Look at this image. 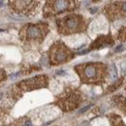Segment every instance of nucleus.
Instances as JSON below:
<instances>
[{"label":"nucleus","instance_id":"8","mask_svg":"<svg viewBox=\"0 0 126 126\" xmlns=\"http://www.w3.org/2000/svg\"><path fill=\"white\" fill-rule=\"evenodd\" d=\"M47 84V78L46 76H37L31 79H24L16 83L17 89L21 91H30L34 89L46 87Z\"/></svg>","mask_w":126,"mask_h":126},{"label":"nucleus","instance_id":"6","mask_svg":"<svg viewBox=\"0 0 126 126\" xmlns=\"http://www.w3.org/2000/svg\"><path fill=\"white\" fill-rule=\"evenodd\" d=\"M41 0H8L9 8L16 14L30 16L35 14Z\"/></svg>","mask_w":126,"mask_h":126},{"label":"nucleus","instance_id":"18","mask_svg":"<svg viewBox=\"0 0 126 126\" xmlns=\"http://www.w3.org/2000/svg\"><path fill=\"white\" fill-rule=\"evenodd\" d=\"M3 5V0H0V7Z\"/></svg>","mask_w":126,"mask_h":126},{"label":"nucleus","instance_id":"17","mask_svg":"<svg viewBox=\"0 0 126 126\" xmlns=\"http://www.w3.org/2000/svg\"><path fill=\"white\" fill-rule=\"evenodd\" d=\"M2 98H3V93H2V92H0V100H1Z\"/></svg>","mask_w":126,"mask_h":126},{"label":"nucleus","instance_id":"12","mask_svg":"<svg viewBox=\"0 0 126 126\" xmlns=\"http://www.w3.org/2000/svg\"><path fill=\"white\" fill-rule=\"evenodd\" d=\"M119 39L126 40V28L122 29V30H121V32L119 33Z\"/></svg>","mask_w":126,"mask_h":126},{"label":"nucleus","instance_id":"14","mask_svg":"<svg viewBox=\"0 0 126 126\" xmlns=\"http://www.w3.org/2000/svg\"><path fill=\"white\" fill-rule=\"evenodd\" d=\"M90 107H91V105H88V106H86V107H84V108H82L81 110H79V113H82V112H84L85 110H88V109H89Z\"/></svg>","mask_w":126,"mask_h":126},{"label":"nucleus","instance_id":"1","mask_svg":"<svg viewBox=\"0 0 126 126\" xmlns=\"http://www.w3.org/2000/svg\"><path fill=\"white\" fill-rule=\"evenodd\" d=\"M75 70L83 83H103L107 75V67L102 63L80 64L75 67Z\"/></svg>","mask_w":126,"mask_h":126},{"label":"nucleus","instance_id":"16","mask_svg":"<svg viewBox=\"0 0 126 126\" xmlns=\"http://www.w3.org/2000/svg\"><path fill=\"white\" fill-rule=\"evenodd\" d=\"M56 74H57V75H64V74H65V72L61 70V71H57V72H56Z\"/></svg>","mask_w":126,"mask_h":126},{"label":"nucleus","instance_id":"13","mask_svg":"<svg viewBox=\"0 0 126 126\" xmlns=\"http://www.w3.org/2000/svg\"><path fill=\"white\" fill-rule=\"evenodd\" d=\"M123 49H124V46H123V45H119L118 47L114 49V51H115V52H118V51H121V50H123Z\"/></svg>","mask_w":126,"mask_h":126},{"label":"nucleus","instance_id":"3","mask_svg":"<svg viewBox=\"0 0 126 126\" xmlns=\"http://www.w3.org/2000/svg\"><path fill=\"white\" fill-rule=\"evenodd\" d=\"M78 7V0H47L43 15L44 17H51L63 13H72Z\"/></svg>","mask_w":126,"mask_h":126},{"label":"nucleus","instance_id":"5","mask_svg":"<svg viewBox=\"0 0 126 126\" xmlns=\"http://www.w3.org/2000/svg\"><path fill=\"white\" fill-rule=\"evenodd\" d=\"M48 55L51 64L58 65L71 60L74 56V53L62 42H56L49 48Z\"/></svg>","mask_w":126,"mask_h":126},{"label":"nucleus","instance_id":"11","mask_svg":"<svg viewBox=\"0 0 126 126\" xmlns=\"http://www.w3.org/2000/svg\"><path fill=\"white\" fill-rule=\"evenodd\" d=\"M6 77H7V76H6V72H5L4 70L0 69V81L6 79Z\"/></svg>","mask_w":126,"mask_h":126},{"label":"nucleus","instance_id":"4","mask_svg":"<svg viewBox=\"0 0 126 126\" xmlns=\"http://www.w3.org/2000/svg\"><path fill=\"white\" fill-rule=\"evenodd\" d=\"M48 32V25L47 23H28L22 26L19 31V37L21 41L25 43L37 42L41 43Z\"/></svg>","mask_w":126,"mask_h":126},{"label":"nucleus","instance_id":"2","mask_svg":"<svg viewBox=\"0 0 126 126\" xmlns=\"http://www.w3.org/2000/svg\"><path fill=\"white\" fill-rule=\"evenodd\" d=\"M56 25L60 34L70 35L84 31L86 28V21L81 15L70 13L67 16L58 18L56 20Z\"/></svg>","mask_w":126,"mask_h":126},{"label":"nucleus","instance_id":"7","mask_svg":"<svg viewBox=\"0 0 126 126\" xmlns=\"http://www.w3.org/2000/svg\"><path fill=\"white\" fill-rule=\"evenodd\" d=\"M81 97L78 91L76 90H67L64 92V94L61 95L58 99L56 104L62 109L63 110H72L75 108H77L80 103Z\"/></svg>","mask_w":126,"mask_h":126},{"label":"nucleus","instance_id":"19","mask_svg":"<svg viewBox=\"0 0 126 126\" xmlns=\"http://www.w3.org/2000/svg\"><path fill=\"white\" fill-rule=\"evenodd\" d=\"M93 1H94V2H96V1H98V0H93Z\"/></svg>","mask_w":126,"mask_h":126},{"label":"nucleus","instance_id":"9","mask_svg":"<svg viewBox=\"0 0 126 126\" xmlns=\"http://www.w3.org/2000/svg\"><path fill=\"white\" fill-rule=\"evenodd\" d=\"M106 15L110 19L126 16V1L124 2H115L105 8Z\"/></svg>","mask_w":126,"mask_h":126},{"label":"nucleus","instance_id":"10","mask_svg":"<svg viewBox=\"0 0 126 126\" xmlns=\"http://www.w3.org/2000/svg\"><path fill=\"white\" fill-rule=\"evenodd\" d=\"M111 44H112V40L110 36H100L93 42L90 48H100V47H108Z\"/></svg>","mask_w":126,"mask_h":126},{"label":"nucleus","instance_id":"15","mask_svg":"<svg viewBox=\"0 0 126 126\" xmlns=\"http://www.w3.org/2000/svg\"><path fill=\"white\" fill-rule=\"evenodd\" d=\"M23 126H33V125H32V123L30 121H26V122H24Z\"/></svg>","mask_w":126,"mask_h":126}]
</instances>
